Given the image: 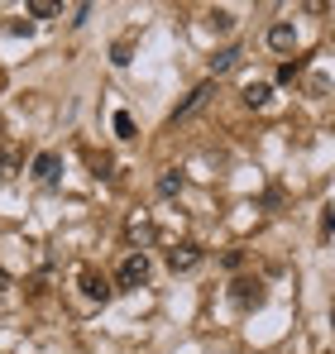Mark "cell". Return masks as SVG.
Segmentation results:
<instances>
[{
	"label": "cell",
	"mask_w": 335,
	"mask_h": 354,
	"mask_svg": "<svg viewBox=\"0 0 335 354\" xmlns=\"http://www.w3.org/2000/svg\"><path fill=\"white\" fill-rule=\"evenodd\" d=\"M235 58H239V48H221V53L211 58V72H230V67H235Z\"/></svg>",
	"instance_id": "30bf717a"
},
{
	"label": "cell",
	"mask_w": 335,
	"mask_h": 354,
	"mask_svg": "<svg viewBox=\"0 0 335 354\" xmlns=\"http://www.w3.org/2000/svg\"><path fill=\"white\" fill-rule=\"evenodd\" d=\"M269 96H273V86H269V82H249V86H244V106H254V111H264V106H269Z\"/></svg>",
	"instance_id": "8992f818"
},
{
	"label": "cell",
	"mask_w": 335,
	"mask_h": 354,
	"mask_svg": "<svg viewBox=\"0 0 335 354\" xmlns=\"http://www.w3.org/2000/svg\"><path fill=\"white\" fill-rule=\"evenodd\" d=\"M269 48H273V53H292V48H297V29H292V24H273V29H269Z\"/></svg>",
	"instance_id": "277c9868"
},
{
	"label": "cell",
	"mask_w": 335,
	"mask_h": 354,
	"mask_svg": "<svg viewBox=\"0 0 335 354\" xmlns=\"http://www.w3.org/2000/svg\"><path fill=\"white\" fill-rule=\"evenodd\" d=\"M5 288H10V273H5V268H0V292H5Z\"/></svg>",
	"instance_id": "4fadbf2b"
},
{
	"label": "cell",
	"mask_w": 335,
	"mask_h": 354,
	"mask_svg": "<svg viewBox=\"0 0 335 354\" xmlns=\"http://www.w3.org/2000/svg\"><path fill=\"white\" fill-rule=\"evenodd\" d=\"M5 173H10V158H5V153H0V177H5Z\"/></svg>",
	"instance_id": "5bb4252c"
},
{
	"label": "cell",
	"mask_w": 335,
	"mask_h": 354,
	"mask_svg": "<svg viewBox=\"0 0 335 354\" xmlns=\"http://www.w3.org/2000/svg\"><path fill=\"white\" fill-rule=\"evenodd\" d=\"M29 15H34V19H57L62 5H53V0H29Z\"/></svg>",
	"instance_id": "9c48e42d"
},
{
	"label": "cell",
	"mask_w": 335,
	"mask_h": 354,
	"mask_svg": "<svg viewBox=\"0 0 335 354\" xmlns=\"http://www.w3.org/2000/svg\"><path fill=\"white\" fill-rule=\"evenodd\" d=\"M321 235H335V206L321 211Z\"/></svg>",
	"instance_id": "7c38bea8"
},
{
	"label": "cell",
	"mask_w": 335,
	"mask_h": 354,
	"mask_svg": "<svg viewBox=\"0 0 335 354\" xmlns=\"http://www.w3.org/2000/svg\"><path fill=\"white\" fill-rule=\"evenodd\" d=\"M177 192H182V173H177V168H168V173L159 177V196H168V201H172Z\"/></svg>",
	"instance_id": "ba28073f"
},
{
	"label": "cell",
	"mask_w": 335,
	"mask_h": 354,
	"mask_svg": "<svg viewBox=\"0 0 335 354\" xmlns=\"http://www.w3.org/2000/svg\"><path fill=\"white\" fill-rule=\"evenodd\" d=\"M82 292L91 297V301H106L115 288L106 283V278H101V273H96V268H82Z\"/></svg>",
	"instance_id": "3957f363"
},
{
	"label": "cell",
	"mask_w": 335,
	"mask_h": 354,
	"mask_svg": "<svg viewBox=\"0 0 335 354\" xmlns=\"http://www.w3.org/2000/svg\"><path fill=\"white\" fill-rule=\"evenodd\" d=\"M149 273H154V268H149V254H144V249H134V254H125V259H120L115 283H120L125 292H134V288H144V283H149Z\"/></svg>",
	"instance_id": "6da1fadb"
},
{
	"label": "cell",
	"mask_w": 335,
	"mask_h": 354,
	"mask_svg": "<svg viewBox=\"0 0 335 354\" xmlns=\"http://www.w3.org/2000/svg\"><path fill=\"white\" fill-rule=\"evenodd\" d=\"M206 101H211V82H201V86H197V91H192V96H187V101L177 106V115H172V120H187V115H197V111H201Z\"/></svg>",
	"instance_id": "5b68a950"
},
{
	"label": "cell",
	"mask_w": 335,
	"mask_h": 354,
	"mask_svg": "<svg viewBox=\"0 0 335 354\" xmlns=\"http://www.w3.org/2000/svg\"><path fill=\"white\" fill-rule=\"evenodd\" d=\"M115 134L120 139H134V120L125 115V111H115Z\"/></svg>",
	"instance_id": "8fae6325"
},
{
	"label": "cell",
	"mask_w": 335,
	"mask_h": 354,
	"mask_svg": "<svg viewBox=\"0 0 335 354\" xmlns=\"http://www.w3.org/2000/svg\"><path fill=\"white\" fill-rule=\"evenodd\" d=\"M201 263V244H177V249H168V268L172 273H192Z\"/></svg>",
	"instance_id": "7a4b0ae2"
},
{
	"label": "cell",
	"mask_w": 335,
	"mask_h": 354,
	"mask_svg": "<svg viewBox=\"0 0 335 354\" xmlns=\"http://www.w3.org/2000/svg\"><path fill=\"white\" fill-rule=\"evenodd\" d=\"M331 326H335V306H331Z\"/></svg>",
	"instance_id": "9a60e30c"
},
{
	"label": "cell",
	"mask_w": 335,
	"mask_h": 354,
	"mask_svg": "<svg viewBox=\"0 0 335 354\" xmlns=\"http://www.w3.org/2000/svg\"><path fill=\"white\" fill-rule=\"evenodd\" d=\"M57 168H62L57 153H39V158H34V177H39V182H57Z\"/></svg>",
	"instance_id": "52a82bcc"
}]
</instances>
